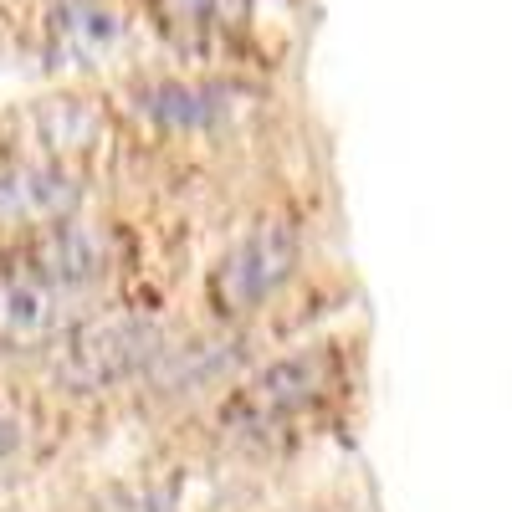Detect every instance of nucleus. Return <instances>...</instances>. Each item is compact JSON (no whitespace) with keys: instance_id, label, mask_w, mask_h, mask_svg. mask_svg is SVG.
<instances>
[{"instance_id":"obj_1","label":"nucleus","mask_w":512,"mask_h":512,"mask_svg":"<svg viewBox=\"0 0 512 512\" xmlns=\"http://www.w3.org/2000/svg\"><path fill=\"white\" fill-rule=\"evenodd\" d=\"M333 390V359L323 349H308V354H287L267 369H256L251 379L236 384V395L226 400V420L236 431H256L267 436L277 425L308 415L313 405H323Z\"/></svg>"},{"instance_id":"obj_2","label":"nucleus","mask_w":512,"mask_h":512,"mask_svg":"<svg viewBox=\"0 0 512 512\" xmlns=\"http://www.w3.org/2000/svg\"><path fill=\"white\" fill-rule=\"evenodd\" d=\"M77 328L72 287L52 277H0V349H36L62 344Z\"/></svg>"},{"instance_id":"obj_3","label":"nucleus","mask_w":512,"mask_h":512,"mask_svg":"<svg viewBox=\"0 0 512 512\" xmlns=\"http://www.w3.org/2000/svg\"><path fill=\"white\" fill-rule=\"evenodd\" d=\"M292 262H297V246L282 231H256V236L236 241L226 251V262L216 267V282H210L216 308L221 313H251V308H262L267 297L292 277Z\"/></svg>"},{"instance_id":"obj_4","label":"nucleus","mask_w":512,"mask_h":512,"mask_svg":"<svg viewBox=\"0 0 512 512\" xmlns=\"http://www.w3.org/2000/svg\"><path fill=\"white\" fill-rule=\"evenodd\" d=\"M67 379L77 384H113L134 374L154 354V333L144 323H77L67 338Z\"/></svg>"},{"instance_id":"obj_5","label":"nucleus","mask_w":512,"mask_h":512,"mask_svg":"<svg viewBox=\"0 0 512 512\" xmlns=\"http://www.w3.org/2000/svg\"><path fill=\"white\" fill-rule=\"evenodd\" d=\"M77 190L62 175H47V169H21V175L0 180V221H21V226H52L72 210Z\"/></svg>"},{"instance_id":"obj_6","label":"nucleus","mask_w":512,"mask_h":512,"mask_svg":"<svg viewBox=\"0 0 512 512\" xmlns=\"http://www.w3.org/2000/svg\"><path fill=\"white\" fill-rule=\"evenodd\" d=\"M103 241L88 231V226H77V221H52L47 226V241H41L36 251V272L41 277H52L62 287H77L82 277H98L103 272Z\"/></svg>"},{"instance_id":"obj_7","label":"nucleus","mask_w":512,"mask_h":512,"mask_svg":"<svg viewBox=\"0 0 512 512\" xmlns=\"http://www.w3.org/2000/svg\"><path fill=\"white\" fill-rule=\"evenodd\" d=\"M11 431H16V425L0 420V466H6V461H11V451H16V436H11Z\"/></svg>"}]
</instances>
